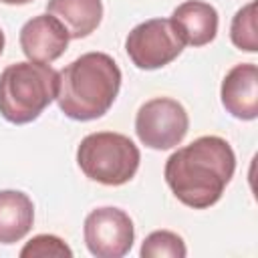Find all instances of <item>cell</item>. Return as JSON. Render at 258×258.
<instances>
[{
	"mask_svg": "<svg viewBox=\"0 0 258 258\" xmlns=\"http://www.w3.org/2000/svg\"><path fill=\"white\" fill-rule=\"evenodd\" d=\"M236 169V155L230 143L218 135H204L173 151L165 161V181L173 196L194 208L214 206Z\"/></svg>",
	"mask_w": 258,
	"mask_h": 258,
	"instance_id": "1",
	"label": "cell"
},
{
	"mask_svg": "<svg viewBox=\"0 0 258 258\" xmlns=\"http://www.w3.org/2000/svg\"><path fill=\"white\" fill-rule=\"evenodd\" d=\"M121 89V71L105 52H85L58 73V109L75 121L103 117Z\"/></svg>",
	"mask_w": 258,
	"mask_h": 258,
	"instance_id": "2",
	"label": "cell"
},
{
	"mask_svg": "<svg viewBox=\"0 0 258 258\" xmlns=\"http://www.w3.org/2000/svg\"><path fill=\"white\" fill-rule=\"evenodd\" d=\"M58 93V71L50 64L22 60L0 75V115L16 125L34 121Z\"/></svg>",
	"mask_w": 258,
	"mask_h": 258,
	"instance_id": "3",
	"label": "cell"
},
{
	"mask_svg": "<svg viewBox=\"0 0 258 258\" xmlns=\"http://www.w3.org/2000/svg\"><path fill=\"white\" fill-rule=\"evenodd\" d=\"M141 153L137 145L123 133L99 131L87 135L77 149V163L81 171L103 185L127 183L137 167Z\"/></svg>",
	"mask_w": 258,
	"mask_h": 258,
	"instance_id": "4",
	"label": "cell"
},
{
	"mask_svg": "<svg viewBox=\"0 0 258 258\" xmlns=\"http://www.w3.org/2000/svg\"><path fill=\"white\" fill-rule=\"evenodd\" d=\"M185 42L171 18H151L137 24L125 38V50L137 69L153 71L169 64L183 50Z\"/></svg>",
	"mask_w": 258,
	"mask_h": 258,
	"instance_id": "5",
	"label": "cell"
},
{
	"mask_svg": "<svg viewBox=\"0 0 258 258\" xmlns=\"http://www.w3.org/2000/svg\"><path fill=\"white\" fill-rule=\"evenodd\" d=\"M189 117L181 103L169 97H155L143 103L135 115L139 141L151 149H171L185 137Z\"/></svg>",
	"mask_w": 258,
	"mask_h": 258,
	"instance_id": "6",
	"label": "cell"
},
{
	"mask_svg": "<svg viewBox=\"0 0 258 258\" xmlns=\"http://www.w3.org/2000/svg\"><path fill=\"white\" fill-rule=\"evenodd\" d=\"M85 244L97 258L125 256L135 238L131 218L119 208H97L85 218Z\"/></svg>",
	"mask_w": 258,
	"mask_h": 258,
	"instance_id": "7",
	"label": "cell"
},
{
	"mask_svg": "<svg viewBox=\"0 0 258 258\" xmlns=\"http://www.w3.org/2000/svg\"><path fill=\"white\" fill-rule=\"evenodd\" d=\"M69 32L52 14H38L20 28V48L32 62L50 64L69 46Z\"/></svg>",
	"mask_w": 258,
	"mask_h": 258,
	"instance_id": "8",
	"label": "cell"
},
{
	"mask_svg": "<svg viewBox=\"0 0 258 258\" xmlns=\"http://www.w3.org/2000/svg\"><path fill=\"white\" fill-rule=\"evenodd\" d=\"M222 105L242 121L258 117V69L254 62H242L228 71L222 81Z\"/></svg>",
	"mask_w": 258,
	"mask_h": 258,
	"instance_id": "9",
	"label": "cell"
},
{
	"mask_svg": "<svg viewBox=\"0 0 258 258\" xmlns=\"http://www.w3.org/2000/svg\"><path fill=\"white\" fill-rule=\"evenodd\" d=\"M171 22L189 46H204L218 34V12L202 0H185L171 12Z\"/></svg>",
	"mask_w": 258,
	"mask_h": 258,
	"instance_id": "10",
	"label": "cell"
},
{
	"mask_svg": "<svg viewBox=\"0 0 258 258\" xmlns=\"http://www.w3.org/2000/svg\"><path fill=\"white\" fill-rule=\"evenodd\" d=\"M46 12L62 22L71 38H85L103 18L101 0H48Z\"/></svg>",
	"mask_w": 258,
	"mask_h": 258,
	"instance_id": "11",
	"label": "cell"
},
{
	"mask_svg": "<svg viewBox=\"0 0 258 258\" xmlns=\"http://www.w3.org/2000/svg\"><path fill=\"white\" fill-rule=\"evenodd\" d=\"M34 222L32 200L24 191H0V244H14L22 240Z\"/></svg>",
	"mask_w": 258,
	"mask_h": 258,
	"instance_id": "12",
	"label": "cell"
},
{
	"mask_svg": "<svg viewBox=\"0 0 258 258\" xmlns=\"http://www.w3.org/2000/svg\"><path fill=\"white\" fill-rule=\"evenodd\" d=\"M230 38L234 46L246 52L258 50V34H256V2H248L242 6L230 24Z\"/></svg>",
	"mask_w": 258,
	"mask_h": 258,
	"instance_id": "13",
	"label": "cell"
},
{
	"mask_svg": "<svg viewBox=\"0 0 258 258\" xmlns=\"http://www.w3.org/2000/svg\"><path fill=\"white\" fill-rule=\"evenodd\" d=\"M139 254L143 258H163V256L183 258L187 254V250H185L181 236H177L175 232H169V230H157V232H151L143 240Z\"/></svg>",
	"mask_w": 258,
	"mask_h": 258,
	"instance_id": "14",
	"label": "cell"
},
{
	"mask_svg": "<svg viewBox=\"0 0 258 258\" xmlns=\"http://www.w3.org/2000/svg\"><path fill=\"white\" fill-rule=\"evenodd\" d=\"M22 258H71L73 250L58 238L52 234H38L34 236L30 242H26V246L20 250Z\"/></svg>",
	"mask_w": 258,
	"mask_h": 258,
	"instance_id": "15",
	"label": "cell"
},
{
	"mask_svg": "<svg viewBox=\"0 0 258 258\" xmlns=\"http://www.w3.org/2000/svg\"><path fill=\"white\" fill-rule=\"evenodd\" d=\"M0 2H4V4H28L32 0H0Z\"/></svg>",
	"mask_w": 258,
	"mask_h": 258,
	"instance_id": "16",
	"label": "cell"
},
{
	"mask_svg": "<svg viewBox=\"0 0 258 258\" xmlns=\"http://www.w3.org/2000/svg\"><path fill=\"white\" fill-rule=\"evenodd\" d=\"M2 50H4V32L0 30V54H2Z\"/></svg>",
	"mask_w": 258,
	"mask_h": 258,
	"instance_id": "17",
	"label": "cell"
}]
</instances>
